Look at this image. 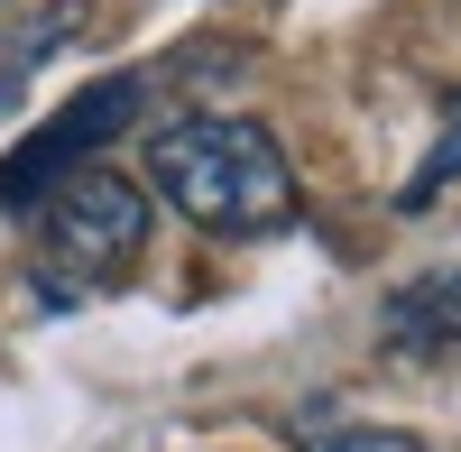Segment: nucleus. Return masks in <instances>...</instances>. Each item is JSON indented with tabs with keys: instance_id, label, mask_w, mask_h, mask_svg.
Returning a JSON list of instances; mask_svg holds the SVG:
<instances>
[{
	"instance_id": "423d86ee",
	"label": "nucleus",
	"mask_w": 461,
	"mask_h": 452,
	"mask_svg": "<svg viewBox=\"0 0 461 452\" xmlns=\"http://www.w3.org/2000/svg\"><path fill=\"white\" fill-rule=\"evenodd\" d=\"M452 185H461V93L443 102V130H434V148H425V158H415V176H406L397 212H434Z\"/></svg>"
},
{
	"instance_id": "f257e3e1",
	"label": "nucleus",
	"mask_w": 461,
	"mask_h": 452,
	"mask_svg": "<svg viewBox=\"0 0 461 452\" xmlns=\"http://www.w3.org/2000/svg\"><path fill=\"white\" fill-rule=\"evenodd\" d=\"M148 185L212 240H258L295 221V176L258 121H176L148 139Z\"/></svg>"
},
{
	"instance_id": "7ed1b4c3",
	"label": "nucleus",
	"mask_w": 461,
	"mask_h": 452,
	"mask_svg": "<svg viewBox=\"0 0 461 452\" xmlns=\"http://www.w3.org/2000/svg\"><path fill=\"white\" fill-rule=\"evenodd\" d=\"M139 102H148V84H139V74H102L93 93H74L47 130H28V139H19V158H0V212L47 203L56 185L93 158V148H111V139L139 121Z\"/></svg>"
},
{
	"instance_id": "20e7f679",
	"label": "nucleus",
	"mask_w": 461,
	"mask_h": 452,
	"mask_svg": "<svg viewBox=\"0 0 461 452\" xmlns=\"http://www.w3.org/2000/svg\"><path fill=\"white\" fill-rule=\"evenodd\" d=\"M378 342L397 360H434V351H461V268H425L388 286V305H378Z\"/></svg>"
},
{
	"instance_id": "39448f33",
	"label": "nucleus",
	"mask_w": 461,
	"mask_h": 452,
	"mask_svg": "<svg viewBox=\"0 0 461 452\" xmlns=\"http://www.w3.org/2000/svg\"><path fill=\"white\" fill-rule=\"evenodd\" d=\"M286 443L295 452H425L415 434L378 425V416H341V406H304V416H286Z\"/></svg>"
},
{
	"instance_id": "f03ea898",
	"label": "nucleus",
	"mask_w": 461,
	"mask_h": 452,
	"mask_svg": "<svg viewBox=\"0 0 461 452\" xmlns=\"http://www.w3.org/2000/svg\"><path fill=\"white\" fill-rule=\"evenodd\" d=\"M148 240V194L111 167H74L47 212H37V268H47V295H93L111 277H130V258Z\"/></svg>"
}]
</instances>
